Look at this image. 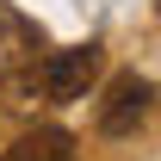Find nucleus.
<instances>
[{
  "instance_id": "obj_1",
  "label": "nucleus",
  "mask_w": 161,
  "mask_h": 161,
  "mask_svg": "<svg viewBox=\"0 0 161 161\" xmlns=\"http://www.w3.org/2000/svg\"><path fill=\"white\" fill-rule=\"evenodd\" d=\"M99 68H105V50H99V43H75V50H56V56L43 62V93H50L56 105L87 99V93H93V80H99Z\"/></svg>"
},
{
  "instance_id": "obj_2",
  "label": "nucleus",
  "mask_w": 161,
  "mask_h": 161,
  "mask_svg": "<svg viewBox=\"0 0 161 161\" xmlns=\"http://www.w3.org/2000/svg\"><path fill=\"white\" fill-rule=\"evenodd\" d=\"M149 105H155V87L142 75H118L105 87V99H99V130L105 136H130V130L149 118Z\"/></svg>"
},
{
  "instance_id": "obj_3",
  "label": "nucleus",
  "mask_w": 161,
  "mask_h": 161,
  "mask_svg": "<svg viewBox=\"0 0 161 161\" xmlns=\"http://www.w3.org/2000/svg\"><path fill=\"white\" fill-rule=\"evenodd\" d=\"M0 161H75V136H68V130H31V136H19Z\"/></svg>"
},
{
  "instance_id": "obj_4",
  "label": "nucleus",
  "mask_w": 161,
  "mask_h": 161,
  "mask_svg": "<svg viewBox=\"0 0 161 161\" xmlns=\"http://www.w3.org/2000/svg\"><path fill=\"white\" fill-rule=\"evenodd\" d=\"M155 13H161V0H155Z\"/></svg>"
}]
</instances>
